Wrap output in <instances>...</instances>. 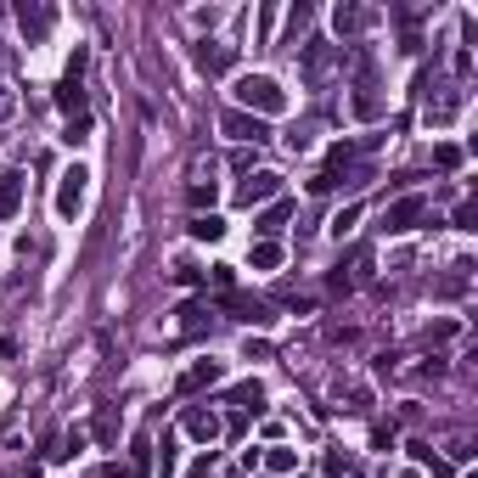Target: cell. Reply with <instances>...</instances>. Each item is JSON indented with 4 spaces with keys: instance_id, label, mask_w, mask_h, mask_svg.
<instances>
[{
    "instance_id": "obj_1",
    "label": "cell",
    "mask_w": 478,
    "mask_h": 478,
    "mask_svg": "<svg viewBox=\"0 0 478 478\" xmlns=\"http://www.w3.org/2000/svg\"><path fill=\"white\" fill-rule=\"evenodd\" d=\"M231 96H237V107L253 113V118H276V113L287 107V90H281L270 74H242V79L231 85Z\"/></svg>"
},
{
    "instance_id": "obj_2",
    "label": "cell",
    "mask_w": 478,
    "mask_h": 478,
    "mask_svg": "<svg viewBox=\"0 0 478 478\" xmlns=\"http://www.w3.org/2000/svg\"><path fill=\"white\" fill-rule=\"evenodd\" d=\"M428 214V198H422V191H405V198H394L389 208H382V231H417V219Z\"/></svg>"
},
{
    "instance_id": "obj_3",
    "label": "cell",
    "mask_w": 478,
    "mask_h": 478,
    "mask_svg": "<svg viewBox=\"0 0 478 478\" xmlns=\"http://www.w3.org/2000/svg\"><path fill=\"white\" fill-rule=\"evenodd\" d=\"M79 74H85V51H74L68 74H62V85H56V107L68 113V118H79V113H85V85H79Z\"/></svg>"
},
{
    "instance_id": "obj_4",
    "label": "cell",
    "mask_w": 478,
    "mask_h": 478,
    "mask_svg": "<svg viewBox=\"0 0 478 478\" xmlns=\"http://www.w3.org/2000/svg\"><path fill=\"white\" fill-rule=\"evenodd\" d=\"M85 186H90V175L74 164V169H62V180H56V214L62 219H74L79 208H85Z\"/></svg>"
},
{
    "instance_id": "obj_5",
    "label": "cell",
    "mask_w": 478,
    "mask_h": 478,
    "mask_svg": "<svg viewBox=\"0 0 478 478\" xmlns=\"http://www.w3.org/2000/svg\"><path fill=\"white\" fill-rule=\"evenodd\" d=\"M219 130H226L231 141H270V124L265 118H253V113H242V107H231V113H219Z\"/></svg>"
},
{
    "instance_id": "obj_6",
    "label": "cell",
    "mask_w": 478,
    "mask_h": 478,
    "mask_svg": "<svg viewBox=\"0 0 478 478\" xmlns=\"http://www.w3.org/2000/svg\"><path fill=\"white\" fill-rule=\"evenodd\" d=\"M281 198V175H270V169H253L242 186H237V203L242 208H253V203H276Z\"/></svg>"
},
{
    "instance_id": "obj_7",
    "label": "cell",
    "mask_w": 478,
    "mask_h": 478,
    "mask_svg": "<svg viewBox=\"0 0 478 478\" xmlns=\"http://www.w3.org/2000/svg\"><path fill=\"white\" fill-rule=\"evenodd\" d=\"M51 23H56L51 6H40V0H17V28L28 35V46H40V40L51 35Z\"/></svg>"
},
{
    "instance_id": "obj_8",
    "label": "cell",
    "mask_w": 478,
    "mask_h": 478,
    "mask_svg": "<svg viewBox=\"0 0 478 478\" xmlns=\"http://www.w3.org/2000/svg\"><path fill=\"white\" fill-rule=\"evenodd\" d=\"M371 23H377V12H371V6H355V0H343V6L332 12V28H338L343 40H355V35H366Z\"/></svg>"
},
{
    "instance_id": "obj_9",
    "label": "cell",
    "mask_w": 478,
    "mask_h": 478,
    "mask_svg": "<svg viewBox=\"0 0 478 478\" xmlns=\"http://www.w3.org/2000/svg\"><path fill=\"white\" fill-rule=\"evenodd\" d=\"M180 428H186L191 439H198V444H214V439H219V417H214L208 405H186V417H180Z\"/></svg>"
},
{
    "instance_id": "obj_10",
    "label": "cell",
    "mask_w": 478,
    "mask_h": 478,
    "mask_svg": "<svg viewBox=\"0 0 478 478\" xmlns=\"http://www.w3.org/2000/svg\"><path fill=\"white\" fill-rule=\"evenodd\" d=\"M226 310L237 315V321H248V327H270V321H276V315H270V304L248 299V293H226Z\"/></svg>"
},
{
    "instance_id": "obj_11",
    "label": "cell",
    "mask_w": 478,
    "mask_h": 478,
    "mask_svg": "<svg viewBox=\"0 0 478 478\" xmlns=\"http://www.w3.org/2000/svg\"><path fill=\"white\" fill-rule=\"evenodd\" d=\"M287 219H293V203H287V198H276L259 219H253V231H259V242H276V231L287 226Z\"/></svg>"
},
{
    "instance_id": "obj_12",
    "label": "cell",
    "mask_w": 478,
    "mask_h": 478,
    "mask_svg": "<svg viewBox=\"0 0 478 478\" xmlns=\"http://www.w3.org/2000/svg\"><path fill=\"white\" fill-rule=\"evenodd\" d=\"M208 382H219V361H198L191 371H180L175 377V394H198V389H208Z\"/></svg>"
},
{
    "instance_id": "obj_13",
    "label": "cell",
    "mask_w": 478,
    "mask_h": 478,
    "mask_svg": "<svg viewBox=\"0 0 478 478\" xmlns=\"http://www.w3.org/2000/svg\"><path fill=\"white\" fill-rule=\"evenodd\" d=\"M231 62H237L231 46H214V40L198 46V68H203V74H231Z\"/></svg>"
},
{
    "instance_id": "obj_14",
    "label": "cell",
    "mask_w": 478,
    "mask_h": 478,
    "mask_svg": "<svg viewBox=\"0 0 478 478\" xmlns=\"http://www.w3.org/2000/svg\"><path fill=\"white\" fill-rule=\"evenodd\" d=\"M237 411H253V417H259V411H265V389H259V377H248V382H237V389L226 394Z\"/></svg>"
},
{
    "instance_id": "obj_15",
    "label": "cell",
    "mask_w": 478,
    "mask_h": 478,
    "mask_svg": "<svg viewBox=\"0 0 478 478\" xmlns=\"http://www.w3.org/2000/svg\"><path fill=\"white\" fill-rule=\"evenodd\" d=\"M456 113H462V90L444 85V96H433V102H428V124H451Z\"/></svg>"
},
{
    "instance_id": "obj_16",
    "label": "cell",
    "mask_w": 478,
    "mask_h": 478,
    "mask_svg": "<svg viewBox=\"0 0 478 478\" xmlns=\"http://www.w3.org/2000/svg\"><path fill=\"white\" fill-rule=\"evenodd\" d=\"M186 231L198 237V242H219V237H226V219H219V214H191Z\"/></svg>"
},
{
    "instance_id": "obj_17",
    "label": "cell",
    "mask_w": 478,
    "mask_h": 478,
    "mask_svg": "<svg viewBox=\"0 0 478 478\" xmlns=\"http://www.w3.org/2000/svg\"><path fill=\"white\" fill-rule=\"evenodd\" d=\"M23 203V175H0V219H12Z\"/></svg>"
},
{
    "instance_id": "obj_18",
    "label": "cell",
    "mask_w": 478,
    "mask_h": 478,
    "mask_svg": "<svg viewBox=\"0 0 478 478\" xmlns=\"http://www.w3.org/2000/svg\"><path fill=\"white\" fill-rule=\"evenodd\" d=\"M130 473H136V478H152V433H136V444H130Z\"/></svg>"
},
{
    "instance_id": "obj_19",
    "label": "cell",
    "mask_w": 478,
    "mask_h": 478,
    "mask_svg": "<svg viewBox=\"0 0 478 478\" xmlns=\"http://www.w3.org/2000/svg\"><path fill=\"white\" fill-rule=\"evenodd\" d=\"M259 462H265L270 473H287V478H293V473H299V451H287V444H270V451H265Z\"/></svg>"
},
{
    "instance_id": "obj_20",
    "label": "cell",
    "mask_w": 478,
    "mask_h": 478,
    "mask_svg": "<svg viewBox=\"0 0 478 478\" xmlns=\"http://www.w3.org/2000/svg\"><path fill=\"white\" fill-rule=\"evenodd\" d=\"M248 265H253V270H276V265H281V242H253V248H248Z\"/></svg>"
},
{
    "instance_id": "obj_21",
    "label": "cell",
    "mask_w": 478,
    "mask_h": 478,
    "mask_svg": "<svg viewBox=\"0 0 478 478\" xmlns=\"http://www.w3.org/2000/svg\"><path fill=\"white\" fill-rule=\"evenodd\" d=\"M180 332H186V338L208 332V315H203V304H180Z\"/></svg>"
},
{
    "instance_id": "obj_22",
    "label": "cell",
    "mask_w": 478,
    "mask_h": 478,
    "mask_svg": "<svg viewBox=\"0 0 478 478\" xmlns=\"http://www.w3.org/2000/svg\"><path fill=\"white\" fill-rule=\"evenodd\" d=\"M355 219H361V203H349V208H343V214H338V219H332V237H338V242H343V237H349V231H355Z\"/></svg>"
},
{
    "instance_id": "obj_23",
    "label": "cell",
    "mask_w": 478,
    "mask_h": 478,
    "mask_svg": "<svg viewBox=\"0 0 478 478\" xmlns=\"http://www.w3.org/2000/svg\"><path fill=\"white\" fill-rule=\"evenodd\" d=\"M68 147H79V141H90V113H79V118H68V136H62Z\"/></svg>"
},
{
    "instance_id": "obj_24",
    "label": "cell",
    "mask_w": 478,
    "mask_h": 478,
    "mask_svg": "<svg viewBox=\"0 0 478 478\" xmlns=\"http://www.w3.org/2000/svg\"><path fill=\"white\" fill-rule=\"evenodd\" d=\"M433 164H439V169H456V164H462V147H439Z\"/></svg>"
},
{
    "instance_id": "obj_25",
    "label": "cell",
    "mask_w": 478,
    "mask_h": 478,
    "mask_svg": "<svg viewBox=\"0 0 478 478\" xmlns=\"http://www.w3.org/2000/svg\"><path fill=\"white\" fill-rule=\"evenodd\" d=\"M186 203H191V208H208V203H214V186H191Z\"/></svg>"
},
{
    "instance_id": "obj_26",
    "label": "cell",
    "mask_w": 478,
    "mask_h": 478,
    "mask_svg": "<svg viewBox=\"0 0 478 478\" xmlns=\"http://www.w3.org/2000/svg\"><path fill=\"white\" fill-rule=\"evenodd\" d=\"M473 219H478V203H473V198H467V203H462V208H456V226H462V231H473Z\"/></svg>"
},
{
    "instance_id": "obj_27",
    "label": "cell",
    "mask_w": 478,
    "mask_h": 478,
    "mask_svg": "<svg viewBox=\"0 0 478 478\" xmlns=\"http://www.w3.org/2000/svg\"><path fill=\"white\" fill-rule=\"evenodd\" d=\"M12 113H17V96H12V90H6V85H0V124H6V118H12Z\"/></svg>"
},
{
    "instance_id": "obj_28",
    "label": "cell",
    "mask_w": 478,
    "mask_h": 478,
    "mask_svg": "<svg viewBox=\"0 0 478 478\" xmlns=\"http://www.w3.org/2000/svg\"><path fill=\"white\" fill-rule=\"evenodd\" d=\"M428 473H433V478H456V467H451V462H439V456H428Z\"/></svg>"
},
{
    "instance_id": "obj_29",
    "label": "cell",
    "mask_w": 478,
    "mask_h": 478,
    "mask_svg": "<svg viewBox=\"0 0 478 478\" xmlns=\"http://www.w3.org/2000/svg\"><path fill=\"white\" fill-rule=\"evenodd\" d=\"M270 28H276V6H265V12H259V40H270Z\"/></svg>"
},
{
    "instance_id": "obj_30",
    "label": "cell",
    "mask_w": 478,
    "mask_h": 478,
    "mask_svg": "<svg viewBox=\"0 0 478 478\" xmlns=\"http://www.w3.org/2000/svg\"><path fill=\"white\" fill-rule=\"evenodd\" d=\"M102 478H136V473H130V467H118V462H107V467H102Z\"/></svg>"
},
{
    "instance_id": "obj_31",
    "label": "cell",
    "mask_w": 478,
    "mask_h": 478,
    "mask_svg": "<svg viewBox=\"0 0 478 478\" xmlns=\"http://www.w3.org/2000/svg\"><path fill=\"white\" fill-rule=\"evenodd\" d=\"M0 56H6V51H0Z\"/></svg>"
},
{
    "instance_id": "obj_32",
    "label": "cell",
    "mask_w": 478,
    "mask_h": 478,
    "mask_svg": "<svg viewBox=\"0 0 478 478\" xmlns=\"http://www.w3.org/2000/svg\"><path fill=\"white\" fill-rule=\"evenodd\" d=\"M293 478H299V473H293Z\"/></svg>"
}]
</instances>
